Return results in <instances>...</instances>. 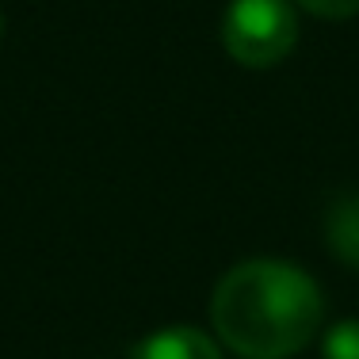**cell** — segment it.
<instances>
[{"label":"cell","mask_w":359,"mask_h":359,"mask_svg":"<svg viewBox=\"0 0 359 359\" xmlns=\"http://www.w3.org/2000/svg\"><path fill=\"white\" fill-rule=\"evenodd\" d=\"M321 287L283 260H245L218 279L210 321L241 359H290L321 329Z\"/></svg>","instance_id":"obj_1"},{"label":"cell","mask_w":359,"mask_h":359,"mask_svg":"<svg viewBox=\"0 0 359 359\" xmlns=\"http://www.w3.org/2000/svg\"><path fill=\"white\" fill-rule=\"evenodd\" d=\"M306 12L321 15V20H352L359 15V0H298Z\"/></svg>","instance_id":"obj_6"},{"label":"cell","mask_w":359,"mask_h":359,"mask_svg":"<svg viewBox=\"0 0 359 359\" xmlns=\"http://www.w3.org/2000/svg\"><path fill=\"white\" fill-rule=\"evenodd\" d=\"M298 15L290 0H229L222 15V46L249 69H271L294 50Z\"/></svg>","instance_id":"obj_2"},{"label":"cell","mask_w":359,"mask_h":359,"mask_svg":"<svg viewBox=\"0 0 359 359\" xmlns=\"http://www.w3.org/2000/svg\"><path fill=\"white\" fill-rule=\"evenodd\" d=\"M0 35H4V15H0Z\"/></svg>","instance_id":"obj_7"},{"label":"cell","mask_w":359,"mask_h":359,"mask_svg":"<svg viewBox=\"0 0 359 359\" xmlns=\"http://www.w3.org/2000/svg\"><path fill=\"white\" fill-rule=\"evenodd\" d=\"M325 245L340 264L359 271V191L340 195L325 215Z\"/></svg>","instance_id":"obj_4"},{"label":"cell","mask_w":359,"mask_h":359,"mask_svg":"<svg viewBox=\"0 0 359 359\" xmlns=\"http://www.w3.org/2000/svg\"><path fill=\"white\" fill-rule=\"evenodd\" d=\"M321 359H359V321H337L321 337Z\"/></svg>","instance_id":"obj_5"},{"label":"cell","mask_w":359,"mask_h":359,"mask_svg":"<svg viewBox=\"0 0 359 359\" xmlns=\"http://www.w3.org/2000/svg\"><path fill=\"white\" fill-rule=\"evenodd\" d=\"M130 359H222V352L203 329L168 325V329L149 332V337L134 348Z\"/></svg>","instance_id":"obj_3"}]
</instances>
